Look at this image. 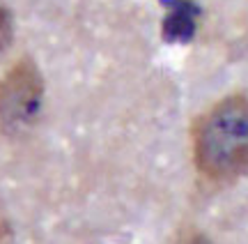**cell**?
I'll list each match as a JSON object with an SVG mask.
<instances>
[{
  "label": "cell",
  "instance_id": "obj_3",
  "mask_svg": "<svg viewBox=\"0 0 248 244\" xmlns=\"http://www.w3.org/2000/svg\"><path fill=\"white\" fill-rule=\"evenodd\" d=\"M12 39H14V21H12V14H9V9L0 7V58L7 53V49L12 46Z\"/></svg>",
  "mask_w": 248,
  "mask_h": 244
},
{
  "label": "cell",
  "instance_id": "obj_2",
  "mask_svg": "<svg viewBox=\"0 0 248 244\" xmlns=\"http://www.w3.org/2000/svg\"><path fill=\"white\" fill-rule=\"evenodd\" d=\"M44 104V79L30 58H21L0 76V134L16 138L30 131Z\"/></svg>",
  "mask_w": 248,
  "mask_h": 244
},
{
  "label": "cell",
  "instance_id": "obj_1",
  "mask_svg": "<svg viewBox=\"0 0 248 244\" xmlns=\"http://www.w3.org/2000/svg\"><path fill=\"white\" fill-rule=\"evenodd\" d=\"M195 168L212 182H228L248 168V97L216 101L193 127Z\"/></svg>",
  "mask_w": 248,
  "mask_h": 244
},
{
  "label": "cell",
  "instance_id": "obj_4",
  "mask_svg": "<svg viewBox=\"0 0 248 244\" xmlns=\"http://www.w3.org/2000/svg\"><path fill=\"white\" fill-rule=\"evenodd\" d=\"M184 244H212V240H209V237H204L202 233H195V235H191Z\"/></svg>",
  "mask_w": 248,
  "mask_h": 244
}]
</instances>
